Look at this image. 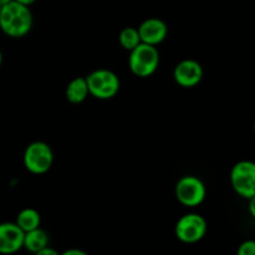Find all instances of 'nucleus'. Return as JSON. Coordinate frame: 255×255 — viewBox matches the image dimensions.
Returning a JSON list of instances; mask_svg holds the SVG:
<instances>
[{
    "mask_svg": "<svg viewBox=\"0 0 255 255\" xmlns=\"http://www.w3.org/2000/svg\"><path fill=\"white\" fill-rule=\"evenodd\" d=\"M31 27L32 14L29 6L12 0L1 7L0 29L5 35L17 39L29 34Z\"/></svg>",
    "mask_w": 255,
    "mask_h": 255,
    "instance_id": "nucleus-1",
    "label": "nucleus"
},
{
    "mask_svg": "<svg viewBox=\"0 0 255 255\" xmlns=\"http://www.w3.org/2000/svg\"><path fill=\"white\" fill-rule=\"evenodd\" d=\"M129 52V69L136 76L148 77L157 71L159 66V52L157 46L141 42Z\"/></svg>",
    "mask_w": 255,
    "mask_h": 255,
    "instance_id": "nucleus-2",
    "label": "nucleus"
},
{
    "mask_svg": "<svg viewBox=\"0 0 255 255\" xmlns=\"http://www.w3.org/2000/svg\"><path fill=\"white\" fill-rule=\"evenodd\" d=\"M90 95L100 100L112 99L120 90V79L114 71L99 69L90 72L86 76Z\"/></svg>",
    "mask_w": 255,
    "mask_h": 255,
    "instance_id": "nucleus-3",
    "label": "nucleus"
},
{
    "mask_svg": "<svg viewBox=\"0 0 255 255\" xmlns=\"http://www.w3.org/2000/svg\"><path fill=\"white\" fill-rule=\"evenodd\" d=\"M54 163V153L45 142L36 141L30 143L24 152V166L30 173L44 174Z\"/></svg>",
    "mask_w": 255,
    "mask_h": 255,
    "instance_id": "nucleus-4",
    "label": "nucleus"
},
{
    "mask_svg": "<svg viewBox=\"0 0 255 255\" xmlns=\"http://www.w3.org/2000/svg\"><path fill=\"white\" fill-rule=\"evenodd\" d=\"M231 184L234 192L243 198L255 196V162L241 161L231 171Z\"/></svg>",
    "mask_w": 255,
    "mask_h": 255,
    "instance_id": "nucleus-5",
    "label": "nucleus"
},
{
    "mask_svg": "<svg viewBox=\"0 0 255 255\" xmlns=\"http://www.w3.org/2000/svg\"><path fill=\"white\" fill-rule=\"evenodd\" d=\"M208 229L207 221L197 213L184 214L176 224V236L183 243H197L204 238Z\"/></svg>",
    "mask_w": 255,
    "mask_h": 255,
    "instance_id": "nucleus-6",
    "label": "nucleus"
},
{
    "mask_svg": "<svg viewBox=\"0 0 255 255\" xmlns=\"http://www.w3.org/2000/svg\"><path fill=\"white\" fill-rule=\"evenodd\" d=\"M207 189L203 182L196 176H184L177 182L176 197L186 207H197L203 203Z\"/></svg>",
    "mask_w": 255,
    "mask_h": 255,
    "instance_id": "nucleus-7",
    "label": "nucleus"
},
{
    "mask_svg": "<svg viewBox=\"0 0 255 255\" xmlns=\"http://www.w3.org/2000/svg\"><path fill=\"white\" fill-rule=\"evenodd\" d=\"M25 232L12 222L0 223V253L12 254L24 248Z\"/></svg>",
    "mask_w": 255,
    "mask_h": 255,
    "instance_id": "nucleus-8",
    "label": "nucleus"
},
{
    "mask_svg": "<svg viewBox=\"0 0 255 255\" xmlns=\"http://www.w3.org/2000/svg\"><path fill=\"white\" fill-rule=\"evenodd\" d=\"M173 77L179 86L187 89L194 87L201 82L203 77V67L196 60H183L174 67Z\"/></svg>",
    "mask_w": 255,
    "mask_h": 255,
    "instance_id": "nucleus-9",
    "label": "nucleus"
},
{
    "mask_svg": "<svg viewBox=\"0 0 255 255\" xmlns=\"http://www.w3.org/2000/svg\"><path fill=\"white\" fill-rule=\"evenodd\" d=\"M137 29L141 36V41L144 44L153 45V46L163 42L168 35L167 24L163 20L157 19V17H149L144 20Z\"/></svg>",
    "mask_w": 255,
    "mask_h": 255,
    "instance_id": "nucleus-10",
    "label": "nucleus"
},
{
    "mask_svg": "<svg viewBox=\"0 0 255 255\" xmlns=\"http://www.w3.org/2000/svg\"><path fill=\"white\" fill-rule=\"evenodd\" d=\"M89 87H87L86 77H75L69 82L66 87V99L71 104H81L89 96Z\"/></svg>",
    "mask_w": 255,
    "mask_h": 255,
    "instance_id": "nucleus-11",
    "label": "nucleus"
},
{
    "mask_svg": "<svg viewBox=\"0 0 255 255\" xmlns=\"http://www.w3.org/2000/svg\"><path fill=\"white\" fill-rule=\"evenodd\" d=\"M47 246H49V236L40 227L25 233L24 248H26L31 253H37Z\"/></svg>",
    "mask_w": 255,
    "mask_h": 255,
    "instance_id": "nucleus-12",
    "label": "nucleus"
},
{
    "mask_svg": "<svg viewBox=\"0 0 255 255\" xmlns=\"http://www.w3.org/2000/svg\"><path fill=\"white\" fill-rule=\"evenodd\" d=\"M16 224L26 233L35 228H39L41 224V216L34 208H25L17 214Z\"/></svg>",
    "mask_w": 255,
    "mask_h": 255,
    "instance_id": "nucleus-13",
    "label": "nucleus"
},
{
    "mask_svg": "<svg viewBox=\"0 0 255 255\" xmlns=\"http://www.w3.org/2000/svg\"><path fill=\"white\" fill-rule=\"evenodd\" d=\"M119 41L120 45H121L125 50H128V51L133 50L137 45H139L142 42L138 29L132 26L125 27V29L120 32Z\"/></svg>",
    "mask_w": 255,
    "mask_h": 255,
    "instance_id": "nucleus-14",
    "label": "nucleus"
},
{
    "mask_svg": "<svg viewBox=\"0 0 255 255\" xmlns=\"http://www.w3.org/2000/svg\"><path fill=\"white\" fill-rule=\"evenodd\" d=\"M237 253L238 255H255V241L249 239V241L243 242L239 246Z\"/></svg>",
    "mask_w": 255,
    "mask_h": 255,
    "instance_id": "nucleus-15",
    "label": "nucleus"
},
{
    "mask_svg": "<svg viewBox=\"0 0 255 255\" xmlns=\"http://www.w3.org/2000/svg\"><path fill=\"white\" fill-rule=\"evenodd\" d=\"M37 255H57V251H55V249L50 248V246L45 247V248H42L41 251H39L36 253Z\"/></svg>",
    "mask_w": 255,
    "mask_h": 255,
    "instance_id": "nucleus-16",
    "label": "nucleus"
},
{
    "mask_svg": "<svg viewBox=\"0 0 255 255\" xmlns=\"http://www.w3.org/2000/svg\"><path fill=\"white\" fill-rule=\"evenodd\" d=\"M248 209H249V213H251V216L255 219V196L252 197V198H249Z\"/></svg>",
    "mask_w": 255,
    "mask_h": 255,
    "instance_id": "nucleus-17",
    "label": "nucleus"
},
{
    "mask_svg": "<svg viewBox=\"0 0 255 255\" xmlns=\"http://www.w3.org/2000/svg\"><path fill=\"white\" fill-rule=\"evenodd\" d=\"M64 255H86L84 251H80V249H67V251H65Z\"/></svg>",
    "mask_w": 255,
    "mask_h": 255,
    "instance_id": "nucleus-18",
    "label": "nucleus"
},
{
    "mask_svg": "<svg viewBox=\"0 0 255 255\" xmlns=\"http://www.w3.org/2000/svg\"><path fill=\"white\" fill-rule=\"evenodd\" d=\"M14 1L20 2V4H22V5H26V6H30V5L34 4L36 0H14Z\"/></svg>",
    "mask_w": 255,
    "mask_h": 255,
    "instance_id": "nucleus-19",
    "label": "nucleus"
},
{
    "mask_svg": "<svg viewBox=\"0 0 255 255\" xmlns=\"http://www.w3.org/2000/svg\"><path fill=\"white\" fill-rule=\"evenodd\" d=\"M12 0H0V4H1V6H4V5L9 4V2H11Z\"/></svg>",
    "mask_w": 255,
    "mask_h": 255,
    "instance_id": "nucleus-20",
    "label": "nucleus"
},
{
    "mask_svg": "<svg viewBox=\"0 0 255 255\" xmlns=\"http://www.w3.org/2000/svg\"><path fill=\"white\" fill-rule=\"evenodd\" d=\"M1 64H2V52L1 50H0V66H1Z\"/></svg>",
    "mask_w": 255,
    "mask_h": 255,
    "instance_id": "nucleus-21",
    "label": "nucleus"
},
{
    "mask_svg": "<svg viewBox=\"0 0 255 255\" xmlns=\"http://www.w3.org/2000/svg\"><path fill=\"white\" fill-rule=\"evenodd\" d=\"M253 128H254V133H255V120H254V125H253Z\"/></svg>",
    "mask_w": 255,
    "mask_h": 255,
    "instance_id": "nucleus-22",
    "label": "nucleus"
},
{
    "mask_svg": "<svg viewBox=\"0 0 255 255\" xmlns=\"http://www.w3.org/2000/svg\"><path fill=\"white\" fill-rule=\"evenodd\" d=\"M1 7H2V6H1V4H0V11H1Z\"/></svg>",
    "mask_w": 255,
    "mask_h": 255,
    "instance_id": "nucleus-23",
    "label": "nucleus"
}]
</instances>
